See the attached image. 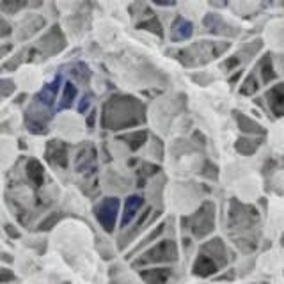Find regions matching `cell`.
<instances>
[{"mask_svg": "<svg viewBox=\"0 0 284 284\" xmlns=\"http://www.w3.org/2000/svg\"><path fill=\"white\" fill-rule=\"evenodd\" d=\"M218 268H220V265H218L217 261L211 260L210 256L204 254V252H199L197 258H195V261H193V265H192V274L195 277L206 279V277H211L213 274H217Z\"/></svg>", "mask_w": 284, "mask_h": 284, "instance_id": "30bf717a", "label": "cell"}, {"mask_svg": "<svg viewBox=\"0 0 284 284\" xmlns=\"http://www.w3.org/2000/svg\"><path fill=\"white\" fill-rule=\"evenodd\" d=\"M14 281H16V274L12 272L11 268H4V267H0V284L14 283Z\"/></svg>", "mask_w": 284, "mask_h": 284, "instance_id": "cb8c5ba5", "label": "cell"}, {"mask_svg": "<svg viewBox=\"0 0 284 284\" xmlns=\"http://www.w3.org/2000/svg\"><path fill=\"white\" fill-rule=\"evenodd\" d=\"M77 87H75L73 82H66L64 84V89L61 93V99H59V108L66 110L75 103V98H77Z\"/></svg>", "mask_w": 284, "mask_h": 284, "instance_id": "2e32d148", "label": "cell"}, {"mask_svg": "<svg viewBox=\"0 0 284 284\" xmlns=\"http://www.w3.org/2000/svg\"><path fill=\"white\" fill-rule=\"evenodd\" d=\"M267 99H268V105L272 108V112L281 117L284 115V84H279V86L272 87L267 95Z\"/></svg>", "mask_w": 284, "mask_h": 284, "instance_id": "5bb4252c", "label": "cell"}, {"mask_svg": "<svg viewBox=\"0 0 284 284\" xmlns=\"http://www.w3.org/2000/svg\"><path fill=\"white\" fill-rule=\"evenodd\" d=\"M142 206H144V197L139 195V193H132V195H128V197L124 199L123 213H121V218H119L121 231L126 229V227L135 220L137 215H139L140 210H142Z\"/></svg>", "mask_w": 284, "mask_h": 284, "instance_id": "ba28073f", "label": "cell"}, {"mask_svg": "<svg viewBox=\"0 0 284 284\" xmlns=\"http://www.w3.org/2000/svg\"><path fill=\"white\" fill-rule=\"evenodd\" d=\"M95 117H96V112H91V115H87L86 123H87V126H89V128L95 126Z\"/></svg>", "mask_w": 284, "mask_h": 284, "instance_id": "f546056e", "label": "cell"}, {"mask_svg": "<svg viewBox=\"0 0 284 284\" xmlns=\"http://www.w3.org/2000/svg\"><path fill=\"white\" fill-rule=\"evenodd\" d=\"M178 245L174 240H160L139 256L133 267H164L178 261Z\"/></svg>", "mask_w": 284, "mask_h": 284, "instance_id": "7a4b0ae2", "label": "cell"}, {"mask_svg": "<svg viewBox=\"0 0 284 284\" xmlns=\"http://www.w3.org/2000/svg\"><path fill=\"white\" fill-rule=\"evenodd\" d=\"M89 105H91V98H89V96H84L82 101H80V105H79V112H80V114H84V112L87 110V107H89Z\"/></svg>", "mask_w": 284, "mask_h": 284, "instance_id": "4316f807", "label": "cell"}, {"mask_svg": "<svg viewBox=\"0 0 284 284\" xmlns=\"http://www.w3.org/2000/svg\"><path fill=\"white\" fill-rule=\"evenodd\" d=\"M140 279L146 284H167L173 277V268L171 267H146L140 268Z\"/></svg>", "mask_w": 284, "mask_h": 284, "instance_id": "9c48e42d", "label": "cell"}, {"mask_svg": "<svg viewBox=\"0 0 284 284\" xmlns=\"http://www.w3.org/2000/svg\"><path fill=\"white\" fill-rule=\"evenodd\" d=\"M27 5V0H2V4H0V9L5 12H16L20 9H23Z\"/></svg>", "mask_w": 284, "mask_h": 284, "instance_id": "44dd1931", "label": "cell"}, {"mask_svg": "<svg viewBox=\"0 0 284 284\" xmlns=\"http://www.w3.org/2000/svg\"><path fill=\"white\" fill-rule=\"evenodd\" d=\"M45 160L55 169H68L70 167V146L59 139L48 140L45 148Z\"/></svg>", "mask_w": 284, "mask_h": 284, "instance_id": "8992f818", "label": "cell"}, {"mask_svg": "<svg viewBox=\"0 0 284 284\" xmlns=\"http://www.w3.org/2000/svg\"><path fill=\"white\" fill-rule=\"evenodd\" d=\"M148 139H149L148 130H135V132H128V133H123V135L117 137V140L124 142L126 148L133 153L139 151V149L148 142Z\"/></svg>", "mask_w": 284, "mask_h": 284, "instance_id": "7c38bea8", "label": "cell"}, {"mask_svg": "<svg viewBox=\"0 0 284 284\" xmlns=\"http://www.w3.org/2000/svg\"><path fill=\"white\" fill-rule=\"evenodd\" d=\"M59 84H61V79H55L52 84H48V86H45L41 89V91L36 95V99H34V103L36 105H39V107L46 108V110H50L52 108V105H54L55 98H57V93H59Z\"/></svg>", "mask_w": 284, "mask_h": 284, "instance_id": "8fae6325", "label": "cell"}, {"mask_svg": "<svg viewBox=\"0 0 284 284\" xmlns=\"http://www.w3.org/2000/svg\"><path fill=\"white\" fill-rule=\"evenodd\" d=\"M96 160H98V153H96L95 144H82L75 151V158H73L75 173L82 174L84 178L93 176L96 173Z\"/></svg>", "mask_w": 284, "mask_h": 284, "instance_id": "5b68a950", "label": "cell"}, {"mask_svg": "<svg viewBox=\"0 0 284 284\" xmlns=\"http://www.w3.org/2000/svg\"><path fill=\"white\" fill-rule=\"evenodd\" d=\"M235 119L243 133H251V135H263L265 133V130L260 126V124L251 121L247 115H243L242 112H235Z\"/></svg>", "mask_w": 284, "mask_h": 284, "instance_id": "9a60e30c", "label": "cell"}, {"mask_svg": "<svg viewBox=\"0 0 284 284\" xmlns=\"http://www.w3.org/2000/svg\"><path fill=\"white\" fill-rule=\"evenodd\" d=\"M160 173V165L151 164V162H140V167L137 169V174H139L142 180H148V178L157 176Z\"/></svg>", "mask_w": 284, "mask_h": 284, "instance_id": "d6986e66", "label": "cell"}, {"mask_svg": "<svg viewBox=\"0 0 284 284\" xmlns=\"http://www.w3.org/2000/svg\"><path fill=\"white\" fill-rule=\"evenodd\" d=\"M4 231H5V235H7L9 238H12V240H20L21 238L20 229H18V226H14V224H4Z\"/></svg>", "mask_w": 284, "mask_h": 284, "instance_id": "d4e9b609", "label": "cell"}, {"mask_svg": "<svg viewBox=\"0 0 284 284\" xmlns=\"http://www.w3.org/2000/svg\"><path fill=\"white\" fill-rule=\"evenodd\" d=\"M155 4H158V5H173L176 0H153Z\"/></svg>", "mask_w": 284, "mask_h": 284, "instance_id": "4dcf8cb0", "label": "cell"}, {"mask_svg": "<svg viewBox=\"0 0 284 284\" xmlns=\"http://www.w3.org/2000/svg\"><path fill=\"white\" fill-rule=\"evenodd\" d=\"M261 79H263L265 84H268L270 80L276 79V71H274L270 55H267V57L263 59V62H261Z\"/></svg>", "mask_w": 284, "mask_h": 284, "instance_id": "ffe728a7", "label": "cell"}, {"mask_svg": "<svg viewBox=\"0 0 284 284\" xmlns=\"http://www.w3.org/2000/svg\"><path fill=\"white\" fill-rule=\"evenodd\" d=\"M119 210H121V201L115 195H107L101 201L96 202V206L93 208L96 222L99 224L105 233L112 235L119 224Z\"/></svg>", "mask_w": 284, "mask_h": 284, "instance_id": "3957f363", "label": "cell"}, {"mask_svg": "<svg viewBox=\"0 0 284 284\" xmlns=\"http://www.w3.org/2000/svg\"><path fill=\"white\" fill-rule=\"evenodd\" d=\"M139 29H148V30H153L155 34H158V36H162V27L160 23H158L157 20H151V21H144V23L139 25Z\"/></svg>", "mask_w": 284, "mask_h": 284, "instance_id": "484cf974", "label": "cell"}, {"mask_svg": "<svg viewBox=\"0 0 284 284\" xmlns=\"http://www.w3.org/2000/svg\"><path fill=\"white\" fill-rule=\"evenodd\" d=\"M260 142H254V140L247 139V137H242V139L236 140L235 144V149L240 153V155H254L256 149L260 148Z\"/></svg>", "mask_w": 284, "mask_h": 284, "instance_id": "ac0fdd59", "label": "cell"}, {"mask_svg": "<svg viewBox=\"0 0 284 284\" xmlns=\"http://www.w3.org/2000/svg\"><path fill=\"white\" fill-rule=\"evenodd\" d=\"M14 93V82L12 80H0V98H7Z\"/></svg>", "mask_w": 284, "mask_h": 284, "instance_id": "603a6c76", "label": "cell"}, {"mask_svg": "<svg viewBox=\"0 0 284 284\" xmlns=\"http://www.w3.org/2000/svg\"><path fill=\"white\" fill-rule=\"evenodd\" d=\"M144 105L132 96H112L101 108V126L121 132L144 123Z\"/></svg>", "mask_w": 284, "mask_h": 284, "instance_id": "6da1fadb", "label": "cell"}, {"mask_svg": "<svg viewBox=\"0 0 284 284\" xmlns=\"http://www.w3.org/2000/svg\"><path fill=\"white\" fill-rule=\"evenodd\" d=\"M261 284H268V283H261Z\"/></svg>", "mask_w": 284, "mask_h": 284, "instance_id": "1f68e13d", "label": "cell"}, {"mask_svg": "<svg viewBox=\"0 0 284 284\" xmlns=\"http://www.w3.org/2000/svg\"><path fill=\"white\" fill-rule=\"evenodd\" d=\"M213 204L210 201H206L190 218V233H192V236L204 238L206 235H210L213 231Z\"/></svg>", "mask_w": 284, "mask_h": 284, "instance_id": "277c9868", "label": "cell"}, {"mask_svg": "<svg viewBox=\"0 0 284 284\" xmlns=\"http://www.w3.org/2000/svg\"><path fill=\"white\" fill-rule=\"evenodd\" d=\"M238 62H240V61H238V57H231L227 62H224V66H226V68H229V70H231V68L238 66Z\"/></svg>", "mask_w": 284, "mask_h": 284, "instance_id": "f1b7e54d", "label": "cell"}, {"mask_svg": "<svg viewBox=\"0 0 284 284\" xmlns=\"http://www.w3.org/2000/svg\"><path fill=\"white\" fill-rule=\"evenodd\" d=\"M23 173H25V182L29 183L34 190L45 189L46 185V171L41 160L36 157H30L25 160L23 164Z\"/></svg>", "mask_w": 284, "mask_h": 284, "instance_id": "52a82bcc", "label": "cell"}, {"mask_svg": "<svg viewBox=\"0 0 284 284\" xmlns=\"http://www.w3.org/2000/svg\"><path fill=\"white\" fill-rule=\"evenodd\" d=\"M61 218H62L61 211H52V213L45 215V217L37 222L36 231H37V233H48V231H52L59 222H61Z\"/></svg>", "mask_w": 284, "mask_h": 284, "instance_id": "e0dca14e", "label": "cell"}, {"mask_svg": "<svg viewBox=\"0 0 284 284\" xmlns=\"http://www.w3.org/2000/svg\"><path fill=\"white\" fill-rule=\"evenodd\" d=\"M201 252L208 254L211 260H215L218 265L226 263V247H224V242L220 238H211L204 243L201 247Z\"/></svg>", "mask_w": 284, "mask_h": 284, "instance_id": "4fadbf2b", "label": "cell"}, {"mask_svg": "<svg viewBox=\"0 0 284 284\" xmlns=\"http://www.w3.org/2000/svg\"><path fill=\"white\" fill-rule=\"evenodd\" d=\"M258 82H256V79L254 77H247V80H245V82H243V86H242V89H240V93H242V95H245V96H251V95H254L256 91H258Z\"/></svg>", "mask_w": 284, "mask_h": 284, "instance_id": "7402d4cb", "label": "cell"}, {"mask_svg": "<svg viewBox=\"0 0 284 284\" xmlns=\"http://www.w3.org/2000/svg\"><path fill=\"white\" fill-rule=\"evenodd\" d=\"M7 34H11V27L0 18V36H7Z\"/></svg>", "mask_w": 284, "mask_h": 284, "instance_id": "83f0119b", "label": "cell"}]
</instances>
